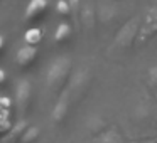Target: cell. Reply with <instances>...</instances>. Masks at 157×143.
Wrapping results in <instances>:
<instances>
[{
	"label": "cell",
	"mask_w": 157,
	"mask_h": 143,
	"mask_svg": "<svg viewBox=\"0 0 157 143\" xmlns=\"http://www.w3.org/2000/svg\"><path fill=\"white\" fill-rule=\"evenodd\" d=\"M69 5V9H71V17L78 19L79 12H81V0H66Z\"/></svg>",
	"instance_id": "obj_6"
},
{
	"label": "cell",
	"mask_w": 157,
	"mask_h": 143,
	"mask_svg": "<svg viewBox=\"0 0 157 143\" xmlns=\"http://www.w3.org/2000/svg\"><path fill=\"white\" fill-rule=\"evenodd\" d=\"M4 46H5V41H4V37H2V35H0V51H2V49H4Z\"/></svg>",
	"instance_id": "obj_9"
},
{
	"label": "cell",
	"mask_w": 157,
	"mask_h": 143,
	"mask_svg": "<svg viewBox=\"0 0 157 143\" xmlns=\"http://www.w3.org/2000/svg\"><path fill=\"white\" fill-rule=\"evenodd\" d=\"M36 57H37L36 47H32V46H24V47L19 49V52H17V64L21 66V68H29V66L36 61Z\"/></svg>",
	"instance_id": "obj_2"
},
{
	"label": "cell",
	"mask_w": 157,
	"mask_h": 143,
	"mask_svg": "<svg viewBox=\"0 0 157 143\" xmlns=\"http://www.w3.org/2000/svg\"><path fill=\"white\" fill-rule=\"evenodd\" d=\"M49 10V0H31L25 9L24 20L27 24H36V22L42 20Z\"/></svg>",
	"instance_id": "obj_1"
},
{
	"label": "cell",
	"mask_w": 157,
	"mask_h": 143,
	"mask_svg": "<svg viewBox=\"0 0 157 143\" xmlns=\"http://www.w3.org/2000/svg\"><path fill=\"white\" fill-rule=\"evenodd\" d=\"M56 12L64 19L71 17V9H69V5H68L66 0H58V4H56Z\"/></svg>",
	"instance_id": "obj_5"
},
{
	"label": "cell",
	"mask_w": 157,
	"mask_h": 143,
	"mask_svg": "<svg viewBox=\"0 0 157 143\" xmlns=\"http://www.w3.org/2000/svg\"><path fill=\"white\" fill-rule=\"evenodd\" d=\"M36 133H37V128H32L31 131L27 133V135H25V140H32L36 136Z\"/></svg>",
	"instance_id": "obj_7"
},
{
	"label": "cell",
	"mask_w": 157,
	"mask_h": 143,
	"mask_svg": "<svg viewBox=\"0 0 157 143\" xmlns=\"http://www.w3.org/2000/svg\"><path fill=\"white\" fill-rule=\"evenodd\" d=\"M4 81H5V72L2 71V69H0V84H2Z\"/></svg>",
	"instance_id": "obj_8"
},
{
	"label": "cell",
	"mask_w": 157,
	"mask_h": 143,
	"mask_svg": "<svg viewBox=\"0 0 157 143\" xmlns=\"http://www.w3.org/2000/svg\"><path fill=\"white\" fill-rule=\"evenodd\" d=\"M42 35H44L42 29H39V27H31V29H27V32L24 34V41H25V44H27V46L36 47L37 44H41Z\"/></svg>",
	"instance_id": "obj_3"
},
{
	"label": "cell",
	"mask_w": 157,
	"mask_h": 143,
	"mask_svg": "<svg viewBox=\"0 0 157 143\" xmlns=\"http://www.w3.org/2000/svg\"><path fill=\"white\" fill-rule=\"evenodd\" d=\"M69 37H71V25H68V24L63 22V24L58 27L56 34H54V41L58 42V44H63V42L69 41Z\"/></svg>",
	"instance_id": "obj_4"
}]
</instances>
